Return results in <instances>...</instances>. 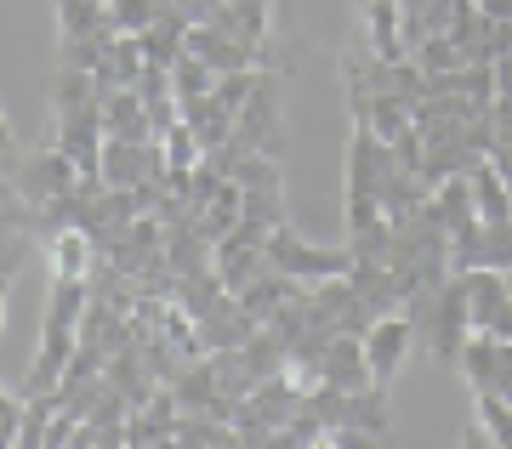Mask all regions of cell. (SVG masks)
Masks as SVG:
<instances>
[{
	"label": "cell",
	"instance_id": "obj_1",
	"mask_svg": "<svg viewBox=\"0 0 512 449\" xmlns=\"http://www.w3.org/2000/svg\"><path fill=\"white\" fill-rule=\"evenodd\" d=\"M285 148V108H279V74H268L262 86L245 97V108L234 114V137L211 154L228 171L239 154H279Z\"/></svg>",
	"mask_w": 512,
	"mask_h": 449
},
{
	"label": "cell",
	"instance_id": "obj_2",
	"mask_svg": "<svg viewBox=\"0 0 512 449\" xmlns=\"http://www.w3.org/2000/svg\"><path fill=\"white\" fill-rule=\"evenodd\" d=\"M268 268L291 273V279H302V285H319V279L348 273L353 268V251H348V245H313V239H302L291 222H285V228L268 234Z\"/></svg>",
	"mask_w": 512,
	"mask_h": 449
},
{
	"label": "cell",
	"instance_id": "obj_3",
	"mask_svg": "<svg viewBox=\"0 0 512 449\" xmlns=\"http://www.w3.org/2000/svg\"><path fill=\"white\" fill-rule=\"evenodd\" d=\"M410 347H416V319L410 313H382V319L365 330V359H370V376L376 387H393L404 376V364H410Z\"/></svg>",
	"mask_w": 512,
	"mask_h": 449
},
{
	"label": "cell",
	"instance_id": "obj_4",
	"mask_svg": "<svg viewBox=\"0 0 512 449\" xmlns=\"http://www.w3.org/2000/svg\"><path fill=\"white\" fill-rule=\"evenodd\" d=\"M467 307H473V330L512 342V285L501 268H473L467 273Z\"/></svg>",
	"mask_w": 512,
	"mask_h": 449
},
{
	"label": "cell",
	"instance_id": "obj_5",
	"mask_svg": "<svg viewBox=\"0 0 512 449\" xmlns=\"http://www.w3.org/2000/svg\"><path fill=\"white\" fill-rule=\"evenodd\" d=\"M194 324H200V347H205V353H234V347H245L256 330H262V319L239 302L234 290H222V296L205 307Z\"/></svg>",
	"mask_w": 512,
	"mask_h": 449
},
{
	"label": "cell",
	"instance_id": "obj_6",
	"mask_svg": "<svg viewBox=\"0 0 512 449\" xmlns=\"http://www.w3.org/2000/svg\"><path fill=\"white\" fill-rule=\"evenodd\" d=\"M12 177H18V188L35 199V205H46V199H63V194L80 188V165L52 143V148H40V154H29V160L12 165Z\"/></svg>",
	"mask_w": 512,
	"mask_h": 449
},
{
	"label": "cell",
	"instance_id": "obj_7",
	"mask_svg": "<svg viewBox=\"0 0 512 449\" xmlns=\"http://www.w3.org/2000/svg\"><path fill=\"white\" fill-rule=\"evenodd\" d=\"M262 268H268V234H262V228L239 222L234 234L217 239V279L228 290H245Z\"/></svg>",
	"mask_w": 512,
	"mask_h": 449
},
{
	"label": "cell",
	"instance_id": "obj_8",
	"mask_svg": "<svg viewBox=\"0 0 512 449\" xmlns=\"http://www.w3.org/2000/svg\"><path fill=\"white\" fill-rule=\"evenodd\" d=\"M319 370H325V387H336V393H365V387H376L370 359H365V336H348V330L330 336Z\"/></svg>",
	"mask_w": 512,
	"mask_h": 449
},
{
	"label": "cell",
	"instance_id": "obj_9",
	"mask_svg": "<svg viewBox=\"0 0 512 449\" xmlns=\"http://www.w3.org/2000/svg\"><path fill=\"white\" fill-rule=\"evenodd\" d=\"M359 29H365L370 52L382 57V63L410 57V52H404V12H399V0H365V6H359Z\"/></svg>",
	"mask_w": 512,
	"mask_h": 449
},
{
	"label": "cell",
	"instance_id": "obj_10",
	"mask_svg": "<svg viewBox=\"0 0 512 449\" xmlns=\"http://www.w3.org/2000/svg\"><path fill=\"white\" fill-rule=\"evenodd\" d=\"M46 268H52V279H86L97 268V239L86 228H57V234H46Z\"/></svg>",
	"mask_w": 512,
	"mask_h": 449
},
{
	"label": "cell",
	"instance_id": "obj_11",
	"mask_svg": "<svg viewBox=\"0 0 512 449\" xmlns=\"http://www.w3.org/2000/svg\"><path fill=\"white\" fill-rule=\"evenodd\" d=\"M103 137H131V143H148L154 126H148V108L137 86H114L103 91Z\"/></svg>",
	"mask_w": 512,
	"mask_h": 449
},
{
	"label": "cell",
	"instance_id": "obj_12",
	"mask_svg": "<svg viewBox=\"0 0 512 449\" xmlns=\"http://www.w3.org/2000/svg\"><path fill=\"white\" fill-rule=\"evenodd\" d=\"M103 376H109L114 393H126L131 410H143L148 398H154V387H160V381H154V370H148V359H143V347H120V353H109Z\"/></svg>",
	"mask_w": 512,
	"mask_h": 449
},
{
	"label": "cell",
	"instance_id": "obj_13",
	"mask_svg": "<svg viewBox=\"0 0 512 449\" xmlns=\"http://www.w3.org/2000/svg\"><path fill=\"white\" fill-rule=\"evenodd\" d=\"M211 23H222L228 35L251 40V46L268 52V35H274V6H268V0H222L217 12H211Z\"/></svg>",
	"mask_w": 512,
	"mask_h": 449
},
{
	"label": "cell",
	"instance_id": "obj_14",
	"mask_svg": "<svg viewBox=\"0 0 512 449\" xmlns=\"http://www.w3.org/2000/svg\"><path fill=\"white\" fill-rule=\"evenodd\" d=\"M427 216L439 222L444 234H456L461 222H473V216H478L473 177H444V182H433V194H427Z\"/></svg>",
	"mask_w": 512,
	"mask_h": 449
},
{
	"label": "cell",
	"instance_id": "obj_15",
	"mask_svg": "<svg viewBox=\"0 0 512 449\" xmlns=\"http://www.w3.org/2000/svg\"><path fill=\"white\" fill-rule=\"evenodd\" d=\"M143 69H148L143 40H137V35H114L109 46H103V63H97L92 74H97V86H103V91H114V86H137Z\"/></svg>",
	"mask_w": 512,
	"mask_h": 449
},
{
	"label": "cell",
	"instance_id": "obj_16",
	"mask_svg": "<svg viewBox=\"0 0 512 449\" xmlns=\"http://www.w3.org/2000/svg\"><path fill=\"white\" fill-rule=\"evenodd\" d=\"M234 296H239L245 307H251V313H256L262 324H268V319L279 313V307L291 302V296H302V279H291V273H279V268H262V273L251 279V285L234 290Z\"/></svg>",
	"mask_w": 512,
	"mask_h": 449
},
{
	"label": "cell",
	"instance_id": "obj_17",
	"mask_svg": "<svg viewBox=\"0 0 512 449\" xmlns=\"http://www.w3.org/2000/svg\"><path fill=\"white\" fill-rule=\"evenodd\" d=\"M239 222H245V188H239V182L228 177V182L217 188V194H211V199L200 205V216H194V228H200V234L211 239V245H217L222 234H234Z\"/></svg>",
	"mask_w": 512,
	"mask_h": 449
},
{
	"label": "cell",
	"instance_id": "obj_18",
	"mask_svg": "<svg viewBox=\"0 0 512 449\" xmlns=\"http://www.w3.org/2000/svg\"><path fill=\"white\" fill-rule=\"evenodd\" d=\"M473 427H467V444H501L512 449V398L501 393H473Z\"/></svg>",
	"mask_w": 512,
	"mask_h": 449
},
{
	"label": "cell",
	"instance_id": "obj_19",
	"mask_svg": "<svg viewBox=\"0 0 512 449\" xmlns=\"http://www.w3.org/2000/svg\"><path fill=\"white\" fill-rule=\"evenodd\" d=\"M467 177H473L478 216H484V222H507V216H512V188H507V177H501V165H495L490 154H484V160H478L473 171H467Z\"/></svg>",
	"mask_w": 512,
	"mask_h": 449
},
{
	"label": "cell",
	"instance_id": "obj_20",
	"mask_svg": "<svg viewBox=\"0 0 512 449\" xmlns=\"http://www.w3.org/2000/svg\"><path fill=\"white\" fill-rule=\"evenodd\" d=\"M245 222L262 228V234L285 228V222H291V216H285V182H279V188H245Z\"/></svg>",
	"mask_w": 512,
	"mask_h": 449
},
{
	"label": "cell",
	"instance_id": "obj_21",
	"mask_svg": "<svg viewBox=\"0 0 512 449\" xmlns=\"http://www.w3.org/2000/svg\"><path fill=\"white\" fill-rule=\"evenodd\" d=\"M171 86H177V103H194V97H211L217 91V69L200 63L194 52L177 57V69H171Z\"/></svg>",
	"mask_w": 512,
	"mask_h": 449
},
{
	"label": "cell",
	"instance_id": "obj_22",
	"mask_svg": "<svg viewBox=\"0 0 512 449\" xmlns=\"http://www.w3.org/2000/svg\"><path fill=\"white\" fill-rule=\"evenodd\" d=\"M461 370H467V387L473 393H484L490 387V370H495V336H484V330H473L467 336V347H461Z\"/></svg>",
	"mask_w": 512,
	"mask_h": 449
},
{
	"label": "cell",
	"instance_id": "obj_23",
	"mask_svg": "<svg viewBox=\"0 0 512 449\" xmlns=\"http://www.w3.org/2000/svg\"><path fill=\"white\" fill-rule=\"evenodd\" d=\"M160 143H165V165H171V171H194V165L205 160L200 131L188 126V120H177V126H171V131L160 137Z\"/></svg>",
	"mask_w": 512,
	"mask_h": 449
},
{
	"label": "cell",
	"instance_id": "obj_24",
	"mask_svg": "<svg viewBox=\"0 0 512 449\" xmlns=\"http://www.w3.org/2000/svg\"><path fill=\"white\" fill-rule=\"evenodd\" d=\"M228 177H234L239 188H279L285 171H279V154H239V160L228 165Z\"/></svg>",
	"mask_w": 512,
	"mask_h": 449
},
{
	"label": "cell",
	"instance_id": "obj_25",
	"mask_svg": "<svg viewBox=\"0 0 512 449\" xmlns=\"http://www.w3.org/2000/svg\"><path fill=\"white\" fill-rule=\"evenodd\" d=\"M165 6H171V0H109V23L120 29V35H143Z\"/></svg>",
	"mask_w": 512,
	"mask_h": 449
},
{
	"label": "cell",
	"instance_id": "obj_26",
	"mask_svg": "<svg viewBox=\"0 0 512 449\" xmlns=\"http://www.w3.org/2000/svg\"><path fill=\"white\" fill-rule=\"evenodd\" d=\"M268 74H274V69H234V74H217V97L239 114V108H245V97H251V91L262 86Z\"/></svg>",
	"mask_w": 512,
	"mask_h": 449
},
{
	"label": "cell",
	"instance_id": "obj_27",
	"mask_svg": "<svg viewBox=\"0 0 512 449\" xmlns=\"http://www.w3.org/2000/svg\"><path fill=\"white\" fill-rule=\"evenodd\" d=\"M484 268L512 273V216L507 222H484Z\"/></svg>",
	"mask_w": 512,
	"mask_h": 449
},
{
	"label": "cell",
	"instance_id": "obj_28",
	"mask_svg": "<svg viewBox=\"0 0 512 449\" xmlns=\"http://www.w3.org/2000/svg\"><path fill=\"white\" fill-rule=\"evenodd\" d=\"M35 256V239L18 228H0V279H18V268Z\"/></svg>",
	"mask_w": 512,
	"mask_h": 449
},
{
	"label": "cell",
	"instance_id": "obj_29",
	"mask_svg": "<svg viewBox=\"0 0 512 449\" xmlns=\"http://www.w3.org/2000/svg\"><path fill=\"white\" fill-rule=\"evenodd\" d=\"M18 421H23V393H6L0 387V444L18 449Z\"/></svg>",
	"mask_w": 512,
	"mask_h": 449
},
{
	"label": "cell",
	"instance_id": "obj_30",
	"mask_svg": "<svg viewBox=\"0 0 512 449\" xmlns=\"http://www.w3.org/2000/svg\"><path fill=\"white\" fill-rule=\"evenodd\" d=\"M484 393L512 398V342H495V370H490V387Z\"/></svg>",
	"mask_w": 512,
	"mask_h": 449
},
{
	"label": "cell",
	"instance_id": "obj_31",
	"mask_svg": "<svg viewBox=\"0 0 512 449\" xmlns=\"http://www.w3.org/2000/svg\"><path fill=\"white\" fill-rule=\"evenodd\" d=\"M490 120H495V148H501V143H512V97H495Z\"/></svg>",
	"mask_w": 512,
	"mask_h": 449
},
{
	"label": "cell",
	"instance_id": "obj_32",
	"mask_svg": "<svg viewBox=\"0 0 512 449\" xmlns=\"http://www.w3.org/2000/svg\"><path fill=\"white\" fill-rule=\"evenodd\" d=\"M490 69H495V97H512V52L495 57Z\"/></svg>",
	"mask_w": 512,
	"mask_h": 449
},
{
	"label": "cell",
	"instance_id": "obj_33",
	"mask_svg": "<svg viewBox=\"0 0 512 449\" xmlns=\"http://www.w3.org/2000/svg\"><path fill=\"white\" fill-rule=\"evenodd\" d=\"M0 324H6V302H0Z\"/></svg>",
	"mask_w": 512,
	"mask_h": 449
}]
</instances>
